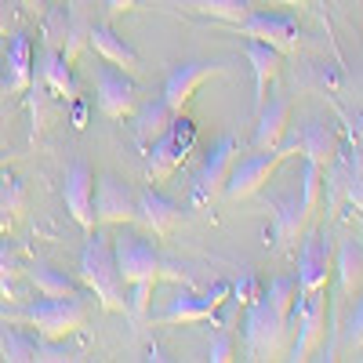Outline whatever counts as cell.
Here are the masks:
<instances>
[{
	"label": "cell",
	"instance_id": "8992f818",
	"mask_svg": "<svg viewBox=\"0 0 363 363\" xmlns=\"http://www.w3.org/2000/svg\"><path fill=\"white\" fill-rule=\"evenodd\" d=\"M193 145H196V124L186 113H178L171 120V128L153 145H145V174H149V182H167L182 164H186Z\"/></svg>",
	"mask_w": 363,
	"mask_h": 363
},
{
	"label": "cell",
	"instance_id": "d590c367",
	"mask_svg": "<svg viewBox=\"0 0 363 363\" xmlns=\"http://www.w3.org/2000/svg\"><path fill=\"white\" fill-rule=\"evenodd\" d=\"M207 356L215 359V363H229V359H236V335L229 327H222L215 338H211V345H207Z\"/></svg>",
	"mask_w": 363,
	"mask_h": 363
},
{
	"label": "cell",
	"instance_id": "ba28073f",
	"mask_svg": "<svg viewBox=\"0 0 363 363\" xmlns=\"http://www.w3.org/2000/svg\"><path fill=\"white\" fill-rule=\"evenodd\" d=\"M236 157H240V142H236L233 135H222L215 145L207 149V157H203L200 171L193 174V193H189L196 207H207V203H215V200L222 196L225 178H229Z\"/></svg>",
	"mask_w": 363,
	"mask_h": 363
},
{
	"label": "cell",
	"instance_id": "f1b7e54d",
	"mask_svg": "<svg viewBox=\"0 0 363 363\" xmlns=\"http://www.w3.org/2000/svg\"><path fill=\"white\" fill-rule=\"evenodd\" d=\"M37 338L33 335H22V330H15V327H0V356L15 359V363L37 359Z\"/></svg>",
	"mask_w": 363,
	"mask_h": 363
},
{
	"label": "cell",
	"instance_id": "74e56055",
	"mask_svg": "<svg viewBox=\"0 0 363 363\" xmlns=\"http://www.w3.org/2000/svg\"><path fill=\"white\" fill-rule=\"evenodd\" d=\"M258 294H262V284H258V277H240L236 284H233V301H240V306H251V301H258Z\"/></svg>",
	"mask_w": 363,
	"mask_h": 363
},
{
	"label": "cell",
	"instance_id": "d6986e66",
	"mask_svg": "<svg viewBox=\"0 0 363 363\" xmlns=\"http://www.w3.org/2000/svg\"><path fill=\"white\" fill-rule=\"evenodd\" d=\"M291 128V99H269L258 106V120H255V135H251V145L255 149H277L284 142Z\"/></svg>",
	"mask_w": 363,
	"mask_h": 363
},
{
	"label": "cell",
	"instance_id": "83f0119b",
	"mask_svg": "<svg viewBox=\"0 0 363 363\" xmlns=\"http://www.w3.org/2000/svg\"><path fill=\"white\" fill-rule=\"evenodd\" d=\"M26 207V189H22V178H15L8 167L0 171V229H8L15 215H22Z\"/></svg>",
	"mask_w": 363,
	"mask_h": 363
},
{
	"label": "cell",
	"instance_id": "f546056e",
	"mask_svg": "<svg viewBox=\"0 0 363 363\" xmlns=\"http://www.w3.org/2000/svg\"><path fill=\"white\" fill-rule=\"evenodd\" d=\"M40 33H44V48L62 51L66 48V33H69V8H55L40 15Z\"/></svg>",
	"mask_w": 363,
	"mask_h": 363
},
{
	"label": "cell",
	"instance_id": "8fae6325",
	"mask_svg": "<svg viewBox=\"0 0 363 363\" xmlns=\"http://www.w3.org/2000/svg\"><path fill=\"white\" fill-rule=\"evenodd\" d=\"M95 222L99 225H131L138 222V193L113 174L95 182Z\"/></svg>",
	"mask_w": 363,
	"mask_h": 363
},
{
	"label": "cell",
	"instance_id": "7bdbcfd3",
	"mask_svg": "<svg viewBox=\"0 0 363 363\" xmlns=\"http://www.w3.org/2000/svg\"><path fill=\"white\" fill-rule=\"evenodd\" d=\"M73 120H77V128H84V106L73 102Z\"/></svg>",
	"mask_w": 363,
	"mask_h": 363
},
{
	"label": "cell",
	"instance_id": "52a82bcc",
	"mask_svg": "<svg viewBox=\"0 0 363 363\" xmlns=\"http://www.w3.org/2000/svg\"><path fill=\"white\" fill-rule=\"evenodd\" d=\"M330 269H335V247H330L327 233L309 229L301 236V251H298V298H294V306H301L306 298L330 287Z\"/></svg>",
	"mask_w": 363,
	"mask_h": 363
},
{
	"label": "cell",
	"instance_id": "603a6c76",
	"mask_svg": "<svg viewBox=\"0 0 363 363\" xmlns=\"http://www.w3.org/2000/svg\"><path fill=\"white\" fill-rule=\"evenodd\" d=\"M138 222L153 236H171V229L182 222V207L153 189H142L138 193Z\"/></svg>",
	"mask_w": 363,
	"mask_h": 363
},
{
	"label": "cell",
	"instance_id": "836d02e7",
	"mask_svg": "<svg viewBox=\"0 0 363 363\" xmlns=\"http://www.w3.org/2000/svg\"><path fill=\"white\" fill-rule=\"evenodd\" d=\"M157 284H128V316L131 320H145L149 316V298H153Z\"/></svg>",
	"mask_w": 363,
	"mask_h": 363
},
{
	"label": "cell",
	"instance_id": "1f68e13d",
	"mask_svg": "<svg viewBox=\"0 0 363 363\" xmlns=\"http://www.w3.org/2000/svg\"><path fill=\"white\" fill-rule=\"evenodd\" d=\"M345 203L363 211V142L349 145V186H345Z\"/></svg>",
	"mask_w": 363,
	"mask_h": 363
},
{
	"label": "cell",
	"instance_id": "6da1fadb",
	"mask_svg": "<svg viewBox=\"0 0 363 363\" xmlns=\"http://www.w3.org/2000/svg\"><path fill=\"white\" fill-rule=\"evenodd\" d=\"M298 298V277H280L262 287L244 316V359H284L291 349V306Z\"/></svg>",
	"mask_w": 363,
	"mask_h": 363
},
{
	"label": "cell",
	"instance_id": "4dcf8cb0",
	"mask_svg": "<svg viewBox=\"0 0 363 363\" xmlns=\"http://www.w3.org/2000/svg\"><path fill=\"white\" fill-rule=\"evenodd\" d=\"M51 91L44 87V84H29L26 87V102H29V116H33V138L44 131V124H48V120H51Z\"/></svg>",
	"mask_w": 363,
	"mask_h": 363
},
{
	"label": "cell",
	"instance_id": "7402d4cb",
	"mask_svg": "<svg viewBox=\"0 0 363 363\" xmlns=\"http://www.w3.org/2000/svg\"><path fill=\"white\" fill-rule=\"evenodd\" d=\"M87 44L95 48V51L106 58V62L120 66L124 73H131V77H138V73H142V58L135 55V48H131L124 37H116V33H113V26H109V22L91 26V37H87Z\"/></svg>",
	"mask_w": 363,
	"mask_h": 363
},
{
	"label": "cell",
	"instance_id": "4fadbf2b",
	"mask_svg": "<svg viewBox=\"0 0 363 363\" xmlns=\"http://www.w3.org/2000/svg\"><path fill=\"white\" fill-rule=\"evenodd\" d=\"M247 40H262L269 48H277L280 55H294L301 44V29L291 15H277V11H251L244 22L236 26Z\"/></svg>",
	"mask_w": 363,
	"mask_h": 363
},
{
	"label": "cell",
	"instance_id": "2e32d148",
	"mask_svg": "<svg viewBox=\"0 0 363 363\" xmlns=\"http://www.w3.org/2000/svg\"><path fill=\"white\" fill-rule=\"evenodd\" d=\"M330 284H335V313L345 298H352L363 284V240L359 236H345L342 247L335 255V269H330ZM335 320V316H330Z\"/></svg>",
	"mask_w": 363,
	"mask_h": 363
},
{
	"label": "cell",
	"instance_id": "d4e9b609",
	"mask_svg": "<svg viewBox=\"0 0 363 363\" xmlns=\"http://www.w3.org/2000/svg\"><path fill=\"white\" fill-rule=\"evenodd\" d=\"M174 116H178V113H171V106H167L164 99H153V102L138 106V113H135V138H138L142 145H153V142L171 128Z\"/></svg>",
	"mask_w": 363,
	"mask_h": 363
},
{
	"label": "cell",
	"instance_id": "9c48e42d",
	"mask_svg": "<svg viewBox=\"0 0 363 363\" xmlns=\"http://www.w3.org/2000/svg\"><path fill=\"white\" fill-rule=\"evenodd\" d=\"M233 294V284H215L207 291H182L167 301V309L153 316V323H164V327H178V323H203V320H215L218 309L229 301Z\"/></svg>",
	"mask_w": 363,
	"mask_h": 363
},
{
	"label": "cell",
	"instance_id": "f35d334b",
	"mask_svg": "<svg viewBox=\"0 0 363 363\" xmlns=\"http://www.w3.org/2000/svg\"><path fill=\"white\" fill-rule=\"evenodd\" d=\"M18 18H22V0H0V37L18 29Z\"/></svg>",
	"mask_w": 363,
	"mask_h": 363
},
{
	"label": "cell",
	"instance_id": "ab89813d",
	"mask_svg": "<svg viewBox=\"0 0 363 363\" xmlns=\"http://www.w3.org/2000/svg\"><path fill=\"white\" fill-rule=\"evenodd\" d=\"M138 8V0H106V18H120Z\"/></svg>",
	"mask_w": 363,
	"mask_h": 363
},
{
	"label": "cell",
	"instance_id": "30bf717a",
	"mask_svg": "<svg viewBox=\"0 0 363 363\" xmlns=\"http://www.w3.org/2000/svg\"><path fill=\"white\" fill-rule=\"evenodd\" d=\"M95 102H99L102 116L128 120L138 109V87H135L131 73L113 69V62L102 58V66H95Z\"/></svg>",
	"mask_w": 363,
	"mask_h": 363
},
{
	"label": "cell",
	"instance_id": "b9f144b4",
	"mask_svg": "<svg viewBox=\"0 0 363 363\" xmlns=\"http://www.w3.org/2000/svg\"><path fill=\"white\" fill-rule=\"evenodd\" d=\"M22 11H26V15H37V18H40V15H44V0H22Z\"/></svg>",
	"mask_w": 363,
	"mask_h": 363
},
{
	"label": "cell",
	"instance_id": "9a60e30c",
	"mask_svg": "<svg viewBox=\"0 0 363 363\" xmlns=\"http://www.w3.org/2000/svg\"><path fill=\"white\" fill-rule=\"evenodd\" d=\"M222 73H225V66H218V62H182L167 73L160 99L171 106V113H186L193 95L200 91V84H207L211 77H222Z\"/></svg>",
	"mask_w": 363,
	"mask_h": 363
},
{
	"label": "cell",
	"instance_id": "3957f363",
	"mask_svg": "<svg viewBox=\"0 0 363 363\" xmlns=\"http://www.w3.org/2000/svg\"><path fill=\"white\" fill-rule=\"evenodd\" d=\"M113 255L120 265V277L124 284H160V280H174V284H189V277L182 272L174 262H167L153 240H145L135 229H124L113 236Z\"/></svg>",
	"mask_w": 363,
	"mask_h": 363
},
{
	"label": "cell",
	"instance_id": "e0dca14e",
	"mask_svg": "<svg viewBox=\"0 0 363 363\" xmlns=\"http://www.w3.org/2000/svg\"><path fill=\"white\" fill-rule=\"evenodd\" d=\"M33 80L44 84L55 99L77 102V80H73V69H69V62H66L62 51L44 48V51L33 58Z\"/></svg>",
	"mask_w": 363,
	"mask_h": 363
},
{
	"label": "cell",
	"instance_id": "5bb4252c",
	"mask_svg": "<svg viewBox=\"0 0 363 363\" xmlns=\"http://www.w3.org/2000/svg\"><path fill=\"white\" fill-rule=\"evenodd\" d=\"M62 200H66V211L73 215V222L91 233L99 229L95 222V174H91V167L84 160H73L66 167V178H62Z\"/></svg>",
	"mask_w": 363,
	"mask_h": 363
},
{
	"label": "cell",
	"instance_id": "44dd1931",
	"mask_svg": "<svg viewBox=\"0 0 363 363\" xmlns=\"http://www.w3.org/2000/svg\"><path fill=\"white\" fill-rule=\"evenodd\" d=\"M294 135H298V153L306 160H313V164H320V167H327L342 149L338 131L330 124H323V120H309V124H301Z\"/></svg>",
	"mask_w": 363,
	"mask_h": 363
},
{
	"label": "cell",
	"instance_id": "484cf974",
	"mask_svg": "<svg viewBox=\"0 0 363 363\" xmlns=\"http://www.w3.org/2000/svg\"><path fill=\"white\" fill-rule=\"evenodd\" d=\"M29 284H33L37 294H44V298H73V294H84L80 291V280L66 277V272H58L48 262L29 265Z\"/></svg>",
	"mask_w": 363,
	"mask_h": 363
},
{
	"label": "cell",
	"instance_id": "7a4b0ae2",
	"mask_svg": "<svg viewBox=\"0 0 363 363\" xmlns=\"http://www.w3.org/2000/svg\"><path fill=\"white\" fill-rule=\"evenodd\" d=\"M77 280L87 294H95V301L109 313H124L128 309V284L120 277V265L113 255V236L91 229L87 244L77 262Z\"/></svg>",
	"mask_w": 363,
	"mask_h": 363
},
{
	"label": "cell",
	"instance_id": "ee69618b",
	"mask_svg": "<svg viewBox=\"0 0 363 363\" xmlns=\"http://www.w3.org/2000/svg\"><path fill=\"white\" fill-rule=\"evenodd\" d=\"M15 157H18V153H4V149H0V171H4V167H8Z\"/></svg>",
	"mask_w": 363,
	"mask_h": 363
},
{
	"label": "cell",
	"instance_id": "7c38bea8",
	"mask_svg": "<svg viewBox=\"0 0 363 363\" xmlns=\"http://www.w3.org/2000/svg\"><path fill=\"white\" fill-rule=\"evenodd\" d=\"M323 323H327V291L306 298L301 306H291V352L287 359H309V352L323 338Z\"/></svg>",
	"mask_w": 363,
	"mask_h": 363
},
{
	"label": "cell",
	"instance_id": "d6a6232c",
	"mask_svg": "<svg viewBox=\"0 0 363 363\" xmlns=\"http://www.w3.org/2000/svg\"><path fill=\"white\" fill-rule=\"evenodd\" d=\"M80 349L62 345V338H37V363H58V359H77Z\"/></svg>",
	"mask_w": 363,
	"mask_h": 363
},
{
	"label": "cell",
	"instance_id": "5b68a950",
	"mask_svg": "<svg viewBox=\"0 0 363 363\" xmlns=\"http://www.w3.org/2000/svg\"><path fill=\"white\" fill-rule=\"evenodd\" d=\"M298 153V135L294 131H287L284 135V142L277 145V149H258L255 157H247V160H236L233 164V171H229V178H225V189H222V196L229 200V203H240V200H247V196H255L265 182L277 174V167L284 164V160H291Z\"/></svg>",
	"mask_w": 363,
	"mask_h": 363
},
{
	"label": "cell",
	"instance_id": "8d00e7d4",
	"mask_svg": "<svg viewBox=\"0 0 363 363\" xmlns=\"http://www.w3.org/2000/svg\"><path fill=\"white\" fill-rule=\"evenodd\" d=\"M15 277H18V262L8 251V244H0V291L8 294V301L15 298Z\"/></svg>",
	"mask_w": 363,
	"mask_h": 363
},
{
	"label": "cell",
	"instance_id": "cb8c5ba5",
	"mask_svg": "<svg viewBox=\"0 0 363 363\" xmlns=\"http://www.w3.org/2000/svg\"><path fill=\"white\" fill-rule=\"evenodd\" d=\"M247 62L255 69V109H258L265 102V95H269V84L277 80V73H280L284 55L277 48L262 44V40H247Z\"/></svg>",
	"mask_w": 363,
	"mask_h": 363
},
{
	"label": "cell",
	"instance_id": "ac0fdd59",
	"mask_svg": "<svg viewBox=\"0 0 363 363\" xmlns=\"http://www.w3.org/2000/svg\"><path fill=\"white\" fill-rule=\"evenodd\" d=\"M29 84H33V44H29L22 29H15L8 55H4V66H0V87L11 91V95H22Z\"/></svg>",
	"mask_w": 363,
	"mask_h": 363
},
{
	"label": "cell",
	"instance_id": "e575fe53",
	"mask_svg": "<svg viewBox=\"0 0 363 363\" xmlns=\"http://www.w3.org/2000/svg\"><path fill=\"white\" fill-rule=\"evenodd\" d=\"M342 345L349 349V352H363V294H359V306L349 313V320H345V338H342Z\"/></svg>",
	"mask_w": 363,
	"mask_h": 363
},
{
	"label": "cell",
	"instance_id": "277c9868",
	"mask_svg": "<svg viewBox=\"0 0 363 363\" xmlns=\"http://www.w3.org/2000/svg\"><path fill=\"white\" fill-rule=\"evenodd\" d=\"M8 323H26L33 327L40 338H69L87 323V294H73V298H44L29 301L22 309H4Z\"/></svg>",
	"mask_w": 363,
	"mask_h": 363
},
{
	"label": "cell",
	"instance_id": "60d3db41",
	"mask_svg": "<svg viewBox=\"0 0 363 363\" xmlns=\"http://www.w3.org/2000/svg\"><path fill=\"white\" fill-rule=\"evenodd\" d=\"M349 135H352V142H363V113L349 116Z\"/></svg>",
	"mask_w": 363,
	"mask_h": 363
},
{
	"label": "cell",
	"instance_id": "4316f807",
	"mask_svg": "<svg viewBox=\"0 0 363 363\" xmlns=\"http://www.w3.org/2000/svg\"><path fill=\"white\" fill-rule=\"evenodd\" d=\"M186 8L207 18H218L225 26H240L251 15V0H186Z\"/></svg>",
	"mask_w": 363,
	"mask_h": 363
},
{
	"label": "cell",
	"instance_id": "f6af8a7d",
	"mask_svg": "<svg viewBox=\"0 0 363 363\" xmlns=\"http://www.w3.org/2000/svg\"><path fill=\"white\" fill-rule=\"evenodd\" d=\"M277 4H306V0H277Z\"/></svg>",
	"mask_w": 363,
	"mask_h": 363
},
{
	"label": "cell",
	"instance_id": "ffe728a7",
	"mask_svg": "<svg viewBox=\"0 0 363 363\" xmlns=\"http://www.w3.org/2000/svg\"><path fill=\"white\" fill-rule=\"evenodd\" d=\"M306 222H309V211L301 203V193H291L284 200H277V218H272V247L277 251H287L294 247L301 233H306Z\"/></svg>",
	"mask_w": 363,
	"mask_h": 363
}]
</instances>
